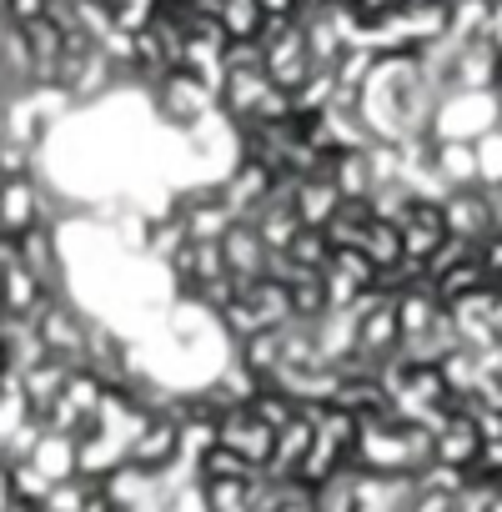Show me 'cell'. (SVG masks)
Instances as JSON below:
<instances>
[{
    "label": "cell",
    "mask_w": 502,
    "mask_h": 512,
    "mask_svg": "<svg viewBox=\"0 0 502 512\" xmlns=\"http://www.w3.org/2000/svg\"><path fill=\"white\" fill-rule=\"evenodd\" d=\"M442 216H447V231L462 236V241H472V246L497 231L487 186H457V191H447V196H442Z\"/></svg>",
    "instance_id": "6da1fadb"
},
{
    "label": "cell",
    "mask_w": 502,
    "mask_h": 512,
    "mask_svg": "<svg viewBox=\"0 0 502 512\" xmlns=\"http://www.w3.org/2000/svg\"><path fill=\"white\" fill-rule=\"evenodd\" d=\"M477 176H482L487 191L502 186V126H492V131L477 136Z\"/></svg>",
    "instance_id": "7a4b0ae2"
}]
</instances>
